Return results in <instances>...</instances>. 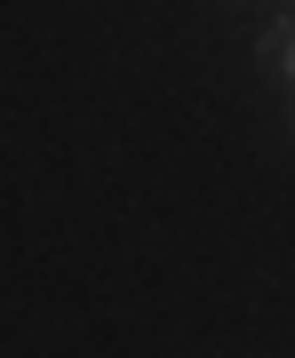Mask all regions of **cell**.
Returning a JSON list of instances; mask_svg holds the SVG:
<instances>
[{
	"mask_svg": "<svg viewBox=\"0 0 295 358\" xmlns=\"http://www.w3.org/2000/svg\"><path fill=\"white\" fill-rule=\"evenodd\" d=\"M263 56H271V64H280V72L295 80V16H280V24L263 32Z\"/></svg>",
	"mask_w": 295,
	"mask_h": 358,
	"instance_id": "obj_1",
	"label": "cell"
}]
</instances>
